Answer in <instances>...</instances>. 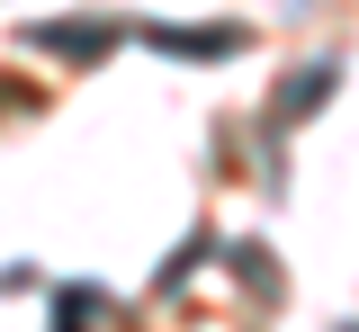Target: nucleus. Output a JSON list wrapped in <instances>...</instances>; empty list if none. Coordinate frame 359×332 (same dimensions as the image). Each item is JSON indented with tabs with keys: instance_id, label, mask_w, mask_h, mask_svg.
Wrapping results in <instances>:
<instances>
[{
	"instance_id": "7ed1b4c3",
	"label": "nucleus",
	"mask_w": 359,
	"mask_h": 332,
	"mask_svg": "<svg viewBox=\"0 0 359 332\" xmlns=\"http://www.w3.org/2000/svg\"><path fill=\"white\" fill-rule=\"evenodd\" d=\"M153 46L162 54H233L243 36H233V27H153Z\"/></svg>"
},
{
	"instance_id": "f257e3e1",
	"label": "nucleus",
	"mask_w": 359,
	"mask_h": 332,
	"mask_svg": "<svg viewBox=\"0 0 359 332\" xmlns=\"http://www.w3.org/2000/svg\"><path fill=\"white\" fill-rule=\"evenodd\" d=\"M27 46H36V54H108V46H117V27H90V18H54V27H27Z\"/></svg>"
},
{
	"instance_id": "f03ea898",
	"label": "nucleus",
	"mask_w": 359,
	"mask_h": 332,
	"mask_svg": "<svg viewBox=\"0 0 359 332\" xmlns=\"http://www.w3.org/2000/svg\"><path fill=\"white\" fill-rule=\"evenodd\" d=\"M341 90V63H332V54H323V63H306V72H297V81H287V90H278V108H269V117H278V126H287V117H306L314 99H332Z\"/></svg>"
}]
</instances>
